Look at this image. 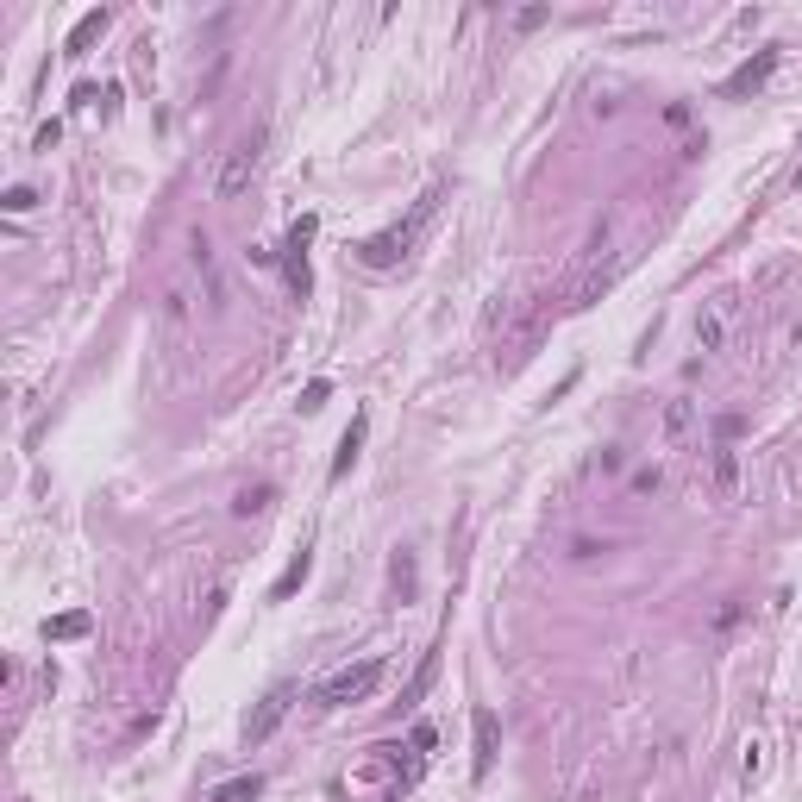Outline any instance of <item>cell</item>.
I'll return each mask as SVG.
<instances>
[{
	"mask_svg": "<svg viewBox=\"0 0 802 802\" xmlns=\"http://www.w3.org/2000/svg\"><path fill=\"white\" fill-rule=\"evenodd\" d=\"M433 214H439V188H427V195L414 201V214H408V220H395L389 232L364 239V245H358V264H364V270H395L401 257H408V251L420 245V232L433 226Z\"/></svg>",
	"mask_w": 802,
	"mask_h": 802,
	"instance_id": "1",
	"label": "cell"
},
{
	"mask_svg": "<svg viewBox=\"0 0 802 802\" xmlns=\"http://www.w3.org/2000/svg\"><path fill=\"white\" fill-rule=\"evenodd\" d=\"M395 784H401V746H370L364 759L339 777L345 796H395Z\"/></svg>",
	"mask_w": 802,
	"mask_h": 802,
	"instance_id": "2",
	"label": "cell"
},
{
	"mask_svg": "<svg viewBox=\"0 0 802 802\" xmlns=\"http://www.w3.org/2000/svg\"><path fill=\"white\" fill-rule=\"evenodd\" d=\"M376 683H383V658H364V665H345V671H333L314 690V702L320 709H351V702H364Z\"/></svg>",
	"mask_w": 802,
	"mask_h": 802,
	"instance_id": "3",
	"label": "cell"
},
{
	"mask_svg": "<svg viewBox=\"0 0 802 802\" xmlns=\"http://www.w3.org/2000/svg\"><path fill=\"white\" fill-rule=\"evenodd\" d=\"M257 170H264V138H239V145H232L226 151V163H220V176H214V195L220 201H239L245 195V188L257 182Z\"/></svg>",
	"mask_w": 802,
	"mask_h": 802,
	"instance_id": "4",
	"label": "cell"
},
{
	"mask_svg": "<svg viewBox=\"0 0 802 802\" xmlns=\"http://www.w3.org/2000/svg\"><path fill=\"white\" fill-rule=\"evenodd\" d=\"M314 232H320V220L314 214H301L295 226H289V245H282V270H289V289L308 301V289H314V270H308V245H314Z\"/></svg>",
	"mask_w": 802,
	"mask_h": 802,
	"instance_id": "5",
	"label": "cell"
},
{
	"mask_svg": "<svg viewBox=\"0 0 802 802\" xmlns=\"http://www.w3.org/2000/svg\"><path fill=\"white\" fill-rule=\"evenodd\" d=\"M777 63H784V51H759V57H746L734 76L721 82V101H746V94H759L771 76H777Z\"/></svg>",
	"mask_w": 802,
	"mask_h": 802,
	"instance_id": "6",
	"label": "cell"
},
{
	"mask_svg": "<svg viewBox=\"0 0 802 802\" xmlns=\"http://www.w3.org/2000/svg\"><path fill=\"white\" fill-rule=\"evenodd\" d=\"M289 709H295V690H289V683H282V690H270L264 702H257V715L245 721V740H251V746H264V740L276 734V727L289 721Z\"/></svg>",
	"mask_w": 802,
	"mask_h": 802,
	"instance_id": "7",
	"label": "cell"
},
{
	"mask_svg": "<svg viewBox=\"0 0 802 802\" xmlns=\"http://www.w3.org/2000/svg\"><path fill=\"white\" fill-rule=\"evenodd\" d=\"M470 727H477V759H470V777H483L495 771V752H502V721H495V709H477L470 715Z\"/></svg>",
	"mask_w": 802,
	"mask_h": 802,
	"instance_id": "8",
	"label": "cell"
},
{
	"mask_svg": "<svg viewBox=\"0 0 802 802\" xmlns=\"http://www.w3.org/2000/svg\"><path fill=\"white\" fill-rule=\"evenodd\" d=\"M107 19H113L107 7H94V13H82V19H76V32H69V44H63V57H88V44H94V38L107 32Z\"/></svg>",
	"mask_w": 802,
	"mask_h": 802,
	"instance_id": "9",
	"label": "cell"
},
{
	"mask_svg": "<svg viewBox=\"0 0 802 802\" xmlns=\"http://www.w3.org/2000/svg\"><path fill=\"white\" fill-rule=\"evenodd\" d=\"M364 433H370V420H364V414H351V427H345V439H339V452H333V483L345 477L351 464H358V452H364Z\"/></svg>",
	"mask_w": 802,
	"mask_h": 802,
	"instance_id": "10",
	"label": "cell"
},
{
	"mask_svg": "<svg viewBox=\"0 0 802 802\" xmlns=\"http://www.w3.org/2000/svg\"><path fill=\"white\" fill-rule=\"evenodd\" d=\"M308 571H314V552H308V546H301V552L289 558V571H282V577H276V589H270V602H289V596H295V589H301V583H308Z\"/></svg>",
	"mask_w": 802,
	"mask_h": 802,
	"instance_id": "11",
	"label": "cell"
},
{
	"mask_svg": "<svg viewBox=\"0 0 802 802\" xmlns=\"http://www.w3.org/2000/svg\"><path fill=\"white\" fill-rule=\"evenodd\" d=\"M721 339H727V301H715L709 314H696V345L702 351H721Z\"/></svg>",
	"mask_w": 802,
	"mask_h": 802,
	"instance_id": "12",
	"label": "cell"
},
{
	"mask_svg": "<svg viewBox=\"0 0 802 802\" xmlns=\"http://www.w3.org/2000/svg\"><path fill=\"white\" fill-rule=\"evenodd\" d=\"M94 621L82 615V608H69V615H57V621H44V640H82Z\"/></svg>",
	"mask_w": 802,
	"mask_h": 802,
	"instance_id": "13",
	"label": "cell"
},
{
	"mask_svg": "<svg viewBox=\"0 0 802 802\" xmlns=\"http://www.w3.org/2000/svg\"><path fill=\"white\" fill-rule=\"evenodd\" d=\"M690 427H696V408H690V401H671V408H665V439L683 445V439H690Z\"/></svg>",
	"mask_w": 802,
	"mask_h": 802,
	"instance_id": "14",
	"label": "cell"
},
{
	"mask_svg": "<svg viewBox=\"0 0 802 802\" xmlns=\"http://www.w3.org/2000/svg\"><path fill=\"white\" fill-rule=\"evenodd\" d=\"M257 790H264V777L251 771V777H232V784H220L214 802H257Z\"/></svg>",
	"mask_w": 802,
	"mask_h": 802,
	"instance_id": "15",
	"label": "cell"
},
{
	"mask_svg": "<svg viewBox=\"0 0 802 802\" xmlns=\"http://www.w3.org/2000/svg\"><path fill=\"white\" fill-rule=\"evenodd\" d=\"M715 483H721L727 495H734V489H740V458H734V452H727V445H715Z\"/></svg>",
	"mask_w": 802,
	"mask_h": 802,
	"instance_id": "16",
	"label": "cell"
},
{
	"mask_svg": "<svg viewBox=\"0 0 802 802\" xmlns=\"http://www.w3.org/2000/svg\"><path fill=\"white\" fill-rule=\"evenodd\" d=\"M0 207H7V214H32V207H38V188L19 182V188H7V195H0Z\"/></svg>",
	"mask_w": 802,
	"mask_h": 802,
	"instance_id": "17",
	"label": "cell"
},
{
	"mask_svg": "<svg viewBox=\"0 0 802 802\" xmlns=\"http://www.w3.org/2000/svg\"><path fill=\"white\" fill-rule=\"evenodd\" d=\"M433 671H439V652H427V665L414 671V683H408V696H401V702H420V696H427V683H433Z\"/></svg>",
	"mask_w": 802,
	"mask_h": 802,
	"instance_id": "18",
	"label": "cell"
},
{
	"mask_svg": "<svg viewBox=\"0 0 802 802\" xmlns=\"http://www.w3.org/2000/svg\"><path fill=\"white\" fill-rule=\"evenodd\" d=\"M264 508H270V489H264V483H257V489H245L239 502H232V514H264Z\"/></svg>",
	"mask_w": 802,
	"mask_h": 802,
	"instance_id": "19",
	"label": "cell"
},
{
	"mask_svg": "<svg viewBox=\"0 0 802 802\" xmlns=\"http://www.w3.org/2000/svg\"><path fill=\"white\" fill-rule=\"evenodd\" d=\"M326 395H333V383H308V389H301V414H320Z\"/></svg>",
	"mask_w": 802,
	"mask_h": 802,
	"instance_id": "20",
	"label": "cell"
},
{
	"mask_svg": "<svg viewBox=\"0 0 802 802\" xmlns=\"http://www.w3.org/2000/svg\"><path fill=\"white\" fill-rule=\"evenodd\" d=\"M658 483H665V470H658V464H646V470H633V495H652Z\"/></svg>",
	"mask_w": 802,
	"mask_h": 802,
	"instance_id": "21",
	"label": "cell"
},
{
	"mask_svg": "<svg viewBox=\"0 0 802 802\" xmlns=\"http://www.w3.org/2000/svg\"><path fill=\"white\" fill-rule=\"evenodd\" d=\"M759 765H765V746H759V740H746V759H740V777H746V784L759 777Z\"/></svg>",
	"mask_w": 802,
	"mask_h": 802,
	"instance_id": "22",
	"label": "cell"
},
{
	"mask_svg": "<svg viewBox=\"0 0 802 802\" xmlns=\"http://www.w3.org/2000/svg\"><path fill=\"white\" fill-rule=\"evenodd\" d=\"M796 188H802V170H796Z\"/></svg>",
	"mask_w": 802,
	"mask_h": 802,
	"instance_id": "23",
	"label": "cell"
}]
</instances>
